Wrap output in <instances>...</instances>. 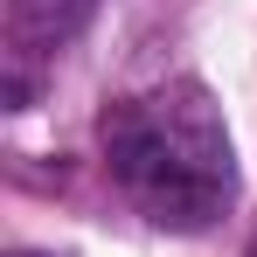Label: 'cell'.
I'll return each instance as SVG.
<instances>
[{
    "label": "cell",
    "mask_w": 257,
    "mask_h": 257,
    "mask_svg": "<svg viewBox=\"0 0 257 257\" xmlns=\"http://www.w3.org/2000/svg\"><path fill=\"white\" fill-rule=\"evenodd\" d=\"M14 257H56V250H14Z\"/></svg>",
    "instance_id": "3"
},
{
    "label": "cell",
    "mask_w": 257,
    "mask_h": 257,
    "mask_svg": "<svg viewBox=\"0 0 257 257\" xmlns=\"http://www.w3.org/2000/svg\"><path fill=\"white\" fill-rule=\"evenodd\" d=\"M104 139L111 174L146 202L160 229H202L236 188V153L202 84H167L153 104L104 118Z\"/></svg>",
    "instance_id": "1"
},
{
    "label": "cell",
    "mask_w": 257,
    "mask_h": 257,
    "mask_svg": "<svg viewBox=\"0 0 257 257\" xmlns=\"http://www.w3.org/2000/svg\"><path fill=\"white\" fill-rule=\"evenodd\" d=\"M90 0H7V49L14 56H49L63 35H77Z\"/></svg>",
    "instance_id": "2"
}]
</instances>
